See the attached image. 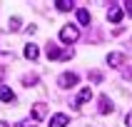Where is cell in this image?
<instances>
[{"instance_id": "1", "label": "cell", "mask_w": 132, "mask_h": 127, "mask_svg": "<svg viewBox=\"0 0 132 127\" xmlns=\"http://www.w3.org/2000/svg\"><path fill=\"white\" fill-rule=\"evenodd\" d=\"M45 55H47V60H70L75 52H72V50H60L55 43H47V47H45Z\"/></svg>"}, {"instance_id": "2", "label": "cell", "mask_w": 132, "mask_h": 127, "mask_svg": "<svg viewBox=\"0 0 132 127\" xmlns=\"http://www.w3.org/2000/svg\"><path fill=\"white\" fill-rule=\"evenodd\" d=\"M77 37H80V30L75 28V25H65V28L60 30V40H62V43H77Z\"/></svg>"}, {"instance_id": "3", "label": "cell", "mask_w": 132, "mask_h": 127, "mask_svg": "<svg viewBox=\"0 0 132 127\" xmlns=\"http://www.w3.org/2000/svg\"><path fill=\"white\" fill-rule=\"evenodd\" d=\"M77 80H80V77H77L75 72H62V75L57 77V85H60L62 90H72L75 85H77Z\"/></svg>"}, {"instance_id": "4", "label": "cell", "mask_w": 132, "mask_h": 127, "mask_svg": "<svg viewBox=\"0 0 132 127\" xmlns=\"http://www.w3.org/2000/svg\"><path fill=\"white\" fill-rule=\"evenodd\" d=\"M90 100H92V87H82V90H80V95H77V100L72 102V107H75V110H80L82 105L90 102Z\"/></svg>"}, {"instance_id": "5", "label": "cell", "mask_w": 132, "mask_h": 127, "mask_svg": "<svg viewBox=\"0 0 132 127\" xmlns=\"http://www.w3.org/2000/svg\"><path fill=\"white\" fill-rule=\"evenodd\" d=\"M122 15H125V10H122L120 5H110V10H107V20L117 25V22L122 20Z\"/></svg>"}, {"instance_id": "6", "label": "cell", "mask_w": 132, "mask_h": 127, "mask_svg": "<svg viewBox=\"0 0 132 127\" xmlns=\"http://www.w3.org/2000/svg\"><path fill=\"white\" fill-rule=\"evenodd\" d=\"M107 65L110 67H122L125 65V55H122V52H110V55H107Z\"/></svg>"}, {"instance_id": "7", "label": "cell", "mask_w": 132, "mask_h": 127, "mask_svg": "<svg viewBox=\"0 0 132 127\" xmlns=\"http://www.w3.org/2000/svg\"><path fill=\"white\" fill-rule=\"evenodd\" d=\"M115 110V105H112V100L107 95H100V115H110V112Z\"/></svg>"}, {"instance_id": "8", "label": "cell", "mask_w": 132, "mask_h": 127, "mask_svg": "<svg viewBox=\"0 0 132 127\" xmlns=\"http://www.w3.org/2000/svg\"><path fill=\"white\" fill-rule=\"evenodd\" d=\"M70 120H67V115H62V112H57V115H52L50 117V127H65Z\"/></svg>"}, {"instance_id": "9", "label": "cell", "mask_w": 132, "mask_h": 127, "mask_svg": "<svg viewBox=\"0 0 132 127\" xmlns=\"http://www.w3.org/2000/svg\"><path fill=\"white\" fill-rule=\"evenodd\" d=\"M45 115H47V107H45L43 102H35V105H32V120H43Z\"/></svg>"}, {"instance_id": "10", "label": "cell", "mask_w": 132, "mask_h": 127, "mask_svg": "<svg viewBox=\"0 0 132 127\" xmlns=\"http://www.w3.org/2000/svg\"><path fill=\"white\" fill-rule=\"evenodd\" d=\"M0 100L3 102H15V92L10 87H5V85H0Z\"/></svg>"}, {"instance_id": "11", "label": "cell", "mask_w": 132, "mask_h": 127, "mask_svg": "<svg viewBox=\"0 0 132 127\" xmlns=\"http://www.w3.org/2000/svg\"><path fill=\"white\" fill-rule=\"evenodd\" d=\"M22 55H25V57L28 60H37V55H40V50H37V45H25V50H22Z\"/></svg>"}, {"instance_id": "12", "label": "cell", "mask_w": 132, "mask_h": 127, "mask_svg": "<svg viewBox=\"0 0 132 127\" xmlns=\"http://www.w3.org/2000/svg\"><path fill=\"white\" fill-rule=\"evenodd\" d=\"M55 7H57L60 13H70V10L75 7V3L72 0H55Z\"/></svg>"}, {"instance_id": "13", "label": "cell", "mask_w": 132, "mask_h": 127, "mask_svg": "<svg viewBox=\"0 0 132 127\" xmlns=\"http://www.w3.org/2000/svg\"><path fill=\"white\" fill-rule=\"evenodd\" d=\"M77 22H80V25H90V10L80 7V10H77Z\"/></svg>"}, {"instance_id": "14", "label": "cell", "mask_w": 132, "mask_h": 127, "mask_svg": "<svg viewBox=\"0 0 132 127\" xmlns=\"http://www.w3.org/2000/svg\"><path fill=\"white\" fill-rule=\"evenodd\" d=\"M37 80H40L37 75H22V85H25V87H32Z\"/></svg>"}, {"instance_id": "15", "label": "cell", "mask_w": 132, "mask_h": 127, "mask_svg": "<svg viewBox=\"0 0 132 127\" xmlns=\"http://www.w3.org/2000/svg\"><path fill=\"white\" fill-rule=\"evenodd\" d=\"M7 28L13 30V32H15V30H20V18H10V22H7Z\"/></svg>"}, {"instance_id": "16", "label": "cell", "mask_w": 132, "mask_h": 127, "mask_svg": "<svg viewBox=\"0 0 132 127\" xmlns=\"http://www.w3.org/2000/svg\"><path fill=\"white\" fill-rule=\"evenodd\" d=\"M90 80H92V82H102V72H97V70L90 72Z\"/></svg>"}, {"instance_id": "17", "label": "cell", "mask_w": 132, "mask_h": 127, "mask_svg": "<svg viewBox=\"0 0 132 127\" xmlns=\"http://www.w3.org/2000/svg\"><path fill=\"white\" fill-rule=\"evenodd\" d=\"M125 13L132 18V0H127V3H125Z\"/></svg>"}, {"instance_id": "18", "label": "cell", "mask_w": 132, "mask_h": 127, "mask_svg": "<svg viewBox=\"0 0 132 127\" xmlns=\"http://www.w3.org/2000/svg\"><path fill=\"white\" fill-rule=\"evenodd\" d=\"M18 127H35V125H32L30 120H22V122H18Z\"/></svg>"}, {"instance_id": "19", "label": "cell", "mask_w": 132, "mask_h": 127, "mask_svg": "<svg viewBox=\"0 0 132 127\" xmlns=\"http://www.w3.org/2000/svg\"><path fill=\"white\" fill-rule=\"evenodd\" d=\"M125 127H132V112H127V117H125Z\"/></svg>"}, {"instance_id": "20", "label": "cell", "mask_w": 132, "mask_h": 127, "mask_svg": "<svg viewBox=\"0 0 132 127\" xmlns=\"http://www.w3.org/2000/svg\"><path fill=\"white\" fill-rule=\"evenodd\" d=\"M0 127H7V122H0Z\"/></svg>"}]
</instances>
